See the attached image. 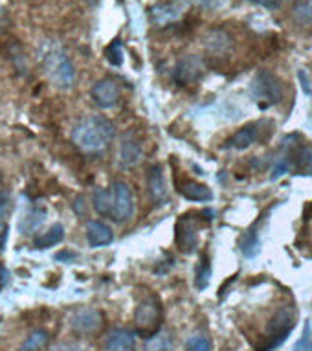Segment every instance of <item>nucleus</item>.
<instances>
[{"mask_svg": "<svg viewBox=\"0 0 312 351\" xmlns=\"http://www.w3.org/2000/svg\"><path fill=\"white\" fill-rule=\"evenodd\" d=\"M257 138H259V125L250 123V125H244L243 129H239L235 134H231L230 138L224 142V147L226 149L244 151L248 149L252 144H255Z\"/></svg>", "mask_w": 312, "mask_h": 351, "instance_id": "13", "label": "nucleus"}, {"mask_svg": "<svg viewBox=\"0 0 312 351\" xmlns=\"http://www.w3.org/2000/svg\"><path fill=\"white\" fill-rule=\"evenodd\" d=\"M90 96H92L94 105H98L99 109H112L120 101L122 90H120L118 81L112 77H105L94 83Z\"/></svg>", "mask_w": 312, "mask_h": 351, "instance_id": "8", "label": "nucleus"}, {"mask_svg": "<svg viewBox=\"0 0 312 351\" xmlns=\"http://www.w3.org/2000/svg\"><path fill=\"white\" fill-rule=\"evenodd\" d=\"M13 210V199L10 195V191L2 190L0 191V226L6 228V223Z\"/></svg>", "mask_w": 312, "mask_h": 351, "instance_id": "28", "label": "nucleus"}, {"mask_svg": "<svg viewBox=\"0 0 312 351\" xmlns=\"http://www.w3.org/2000/svg\"><path fill=\"white\" fill-rule=\"evenodd\" d=\"M248 2L255 4V6L266 8V10H276V8L281 6L278 0H248Z\"/></svg>", "mask_w": 312, "mask_h": 351, "instance_id": "35", "label": "nucleus"}, {"mask_svg": "<svg viewBox=\"0 0 312 351\" xmlns=\"http://www.w3.org/2000/svg\"><path fill=\"white\" fill-rule=\"evenodd\" d=\"M41 63L44 74L55 88L70 90L75 83V66L63 48L55 43H48L41 52Z\"/></svg>", "mask_w": 312, "mask_h": 351, "instance_id": "3", "label": "nucleus"}, {"mask_svg": "<svg viewBox=\"0 0 312 351\" xmlns=\"http://www.w3.org/2000/svg\"><path fill=\"white\" fill-rule=\"evenodd\" d=\"M278 2L279 4H283V2H287V0H278Z\"/></svg>", "mask_w": 312, "mask_h": 351, "instance_id": "38", "label": "nucleus"}, {"mask_svg": "<svg viewBox=\"0 0 312 351\" xmlns=\"http://www.w3.org/2000/svg\"><path fill=\"white\" fill-rule=\"evenodd\" d=\"M118 160H120V166L123 169L136 166L142 160V145H140L138 140L134 138V134H125L123 136L120 151H118Z\"/></svg>", "mask_w": 312, "mask_h": 351, "instance_id": "12", "label": "nucleus"}, {"mask_svg": "<svg viewBox=\"0 0 312 351\" xmlns=\"http://www.w3.org/2000/svg\"><path fill=\"white\" fill-rule=\"evenodd\" d=\"M116 136L114 123L105 116H87L72 129L74 144L88 155L101 153L112 144Z\"/></svg>", "mask_w": 312, "mask_h": 351, "instance_id": "2", "label": "nucleus"}, {"mask_svg": "<svg viewBox=\"0 0 312 351\" xmlns=\"http://www.w3.org/2000/svg\"><path fill=\"white\" fill-rule=\"evenodd\" d=\"M44 219H47V210H44V208L35 206L24 215L18 228H21L23 234H31V232L37 230V228L44 223Z\"/></svg>", "mask_w": 312, "mask_h": 351, "instance_id": "19", "label": "nucleus"}, {"mask_svg": "<svg viewBox=\"0 0 312 351\" xmlns=\"http://www.w3.org/2000/svg\"><path fill=\"white\" fill-rule=\"evenodd\" d=\"M94 210L114 223H125L133 217L134 197L127 182L116 180L107 190H96L92 195Z\"/></svg>", "mask_w": 312, "mask_h": 351, "instance_id": "1", "label": "nucleus"}, {"mask_svg": "<svg viewBox=\"0 0 312 351\" xmlns=\"http://www.w3.org/2000/svg\"><path fill=\"white\" fill-rule=\"evenodd\" d=\"M147 188H149L151 201L155 204H162L168 199V186H166V179H164V167L155 164L149 167L147 171Z\"/></svg>", "mask_w": 312, "mask_h": 351, "instance_id": "11", "label": "nucleus"}, {"mask_svg": "<svg viewBox=\"0 0 312 351\" xmlns=\"http://www.w3.org/2000/svg\"><path fill=\"white\" fill-rule=\"evenodd\" d=\"M101 324H103V315L92 307H85V309L75 311L72 315V320H70V326L77 333H94L101 328Z\"/></svg>", "mask_w": 312, "mask_h": 351, "instance_id": "10", "label": "nucleus"}, {"mask_svg": "<svg viewBox=\"0 0 312 351\" xmlns=\"http://www.w3.org/2000/svg\"><path fill=\"white\" fill-rule=\"evenodd\" d=\"M206 48L213 50V52H226L228 48L231 47V39L230 35L222 32V29H213L206 35Z\"/></svg>", "mask_w": 312, "mask_h": 351, "instance_id": "21", "label": "nucleus"}, {"mask_svg": "<svg viewBox=\"0 0 312 351\" xmlns=\"http://www.w3.org/2000/svg\"><path fill=\"white\" fill-rule=\"evenodd\" d=\"M180 195L191 202H208L213 199V193L206 184H200L197 180H180L177 182Z\"/></svg>", "mask_w": 312, "mask_h": 351, "instance_id": "15", "label": "nucleus"}, {"mask_svg": "<svg viewBox=\"0 0 312 351\" xmlns=\"http://www.w3.org/2000/svg\"><path fill=\"white\" fill-rule=\"evenodd\" d=\"M74 258H75L74 252H59L57 256H55V259H59V261H61V259H74Z\"/></svg>", "mask_w": 312, "mask_h": 351, "instance_id": "36", "label": "nucleus"}, {"mask_svg": "<svg viewBox=\"0 0 312 351\" xmlns=\"http://www.w3.org/2000/svg\"><path fill=\"white\" fill-rule=\"evenodd\" d=\"M185 351H211V340L206 335H193L187 340Z\"/></svg>", "mask_w": 312, "mask_h": 351, "instance_id": "29", "label": "nucleus"}, {"mask_svg": "<svg viewBox=\"0 0 312 351\" xmlns=\"http://www.w3.org/2000/svg\"><path fill=\"white\" fill-rule=\"evenodd\" d=\"M64 239V228L63 225H53L52 228H48L44 234L35 239V248H39V250H47V248H52L55 245Z\"/></svg>", "mask_w": 312, "mask_h": 351, "instance_id": "18", "label": "nucleus"}, {"mask_svg": "<svg viewBox=\"0 0 312 351\" xmlns=\"http://www.w3.org/2000/svg\"><path fill=\"white\" fill-rule=\"evenodd\" d=\"M296 324V313L292 307H283L279 309L272 320L268 322L266 328V342L257 348V351H272L276 350L278 346H281L287 340Z\"/></svg>", "mask_w": 312, "mask_h": 351, "instance_id": "5", "label": "nucleus"}, {"mask_svg": "<svg viewBox=\"0 0 312 351\" xmlns=\"http://www.w3.org/2000/svg\"><path fill=\"white\" fill-rule=\"evenodd\" d=\"M87 241L92 248L107 247V245L114 241L112 228L101 223V221H90L87 225Z\"/></svg>", "mask_w": 312, "mask_h": 351, "instance_id": "16", "label": "nucleus"}, {"mask_svg": "<svg viewBox=\"0 0 312 351\" xmlns=\"http://www.w3.org/2000/svg\"><path fill=\"white\" fill-rule=\"evenodd\" d=\"M162 304L155 294L145 296L134 311V324H136V335L142 337H153L160 331L162 326Z\"/></svg>", "mask_w": 312, "mask_h": 351, "instance_id": "4", "label": "nucleus"}, {"mask_svg": "<svg viewBox=\"0 0 312 351\" xmlns=\"http://www.w3.org/2000/svg\"><path fill=\"white\" fill-rule=\"evenodd\" d=\"M198 225L197 213H187L177 221V247L184 254L193 252L198 245Z\"/></svg>", "mask_w": 312, "mask_h": 351, "instance_id": "7", "label": "nucleus"}, {"mask_svg": "<svg viewBox=\"0 0 312 351\" xmlns=\"http://www.w3.org/2000/svg\"><path fill=\"white\" fill-rule=\"evenodd\" d=\"M292 17L296 23L303 24V26H311L312 24V0H298L294 10H292Z\"/></svg>", "mask_w": 312, "mask_h": 351, "instance_id": "25", "label": "nucleus"}, {"mask_svg": "<svg viewBox=\"0 0 312 351\" xmlns=\"http://www.w3.org/2000/svg\"><path fill=\"white\" fill-rule=\"evenodd\" d=\"M239 247H241V252H243V256L246 259L257 258L261 252V247H263V245H261L259 234L255 230L246 232L243 236V239H241V245H239Z\"/></svg>", "mask_w": 312, "mask_h": 351, "instance_id": "20", "label": "nucleus"}, {"mask_svg": "<svg viewBox=\"0 0 312 351\" xmlns=\"http://www.w3.org/2000/svg\"><path fill=\"white\" fill-rule=\"evenodd\" d=\"M48 340H50V333L48 331H44V329H35L34 333H29V337L23 344L21 351H39L48 344Z\"/></svg>", "mask_w": 312, "mask_h": 351, "instance_id": "24", "label": "nucleus"}, {"mask_svg": "<svg viewBox=\"0 0 312 351\" xmlns=\"http://www.w3.org/2000/svg\"><path fill=\"white\" fill-rule=\"evenodd\" d=\"M144 351H173V339L168 331H158L147 339Z\"/></svg>", "mask_w": 312, "mask_h": 351, "instance_id": "22", "label": "nucleus"}, {"mask_svg": "<svg viewBox=\"0 0 312 351\" xmlns=\"http://www.w3.org/2000/svg\"><path fill=\"white\" fill-rule=\"evenodd\" d=\"M88 2H90V4H96V2H98V0H88Z\"/></svg>", "mask_w": 312, "mask_h": 351, "instance_id": "37", "label": "nucleus"}, {"mask_svg": "<svg viewBox=\"0 0 312 351\" xmlns=\"http://www.w3.org/2000/svg\"><path fill=\"white\" fill-rule=\"evenodd\" d=\"M52 351H83L81 346L74 344V342H59L52 348Z\"/></svg>", "mask_w": 312, "mask_h": 351, "instance_id": "34", "label": "nucleus"}, {"mask_svg": "<svg viewBox=\"0 0 312 351\" xmlns=\"http://www.w3.org/2000/svg\"><path fill=\"white\" fill-rule=\"evenodd\" d=\"M10 282H12V274L6 269V265L0 263V291H4L10 285Z\"/></svg>", "mask_w": 312, "mask_h": 351, "instance_id": "33", "label": "nucleus"}, {"mask_svg": "<svg viewBox=\"0 0 312 351\" xmlns=\"http://www.w3.org/2000/svg\"><path fill=\"white\" fill-rule=\"evenodd\" d=\"M298 164H300V171L312 177V149H301L296 153Z\"/></svg>", "mask_w": 312, "mask_h": 351, "instance_id": "31", "label": "nucleus"}, {"mask_svg": "<svg viewBox=\"0 0 312 351\" xmlns=\"http://www.w3.org/2000/svg\"><path fill=\"white\" fill-rule=\"evenodd\" d=\"M250 94L254 96L259 104L270 107L281 101L283 98V85L276 75L268 70H259L250 83Z\"/></svg>", "mask_w": 312, "mask_h": 351, "instance_id": "6", "label": "nucleus"}, {"mask_svg": "<svg viewBox=\"0 0 312 351\" xmlns=\"http://www.w3.org/2000/svg\"><path fill=\"white\" fill-rule=\"evenodd\" d=\"M105 58L112 66H122L123 64V43L122 39H114L109 47L105 48Z\"/></svg>", "mask_w": 312, "mask_h": 351, "instance_id": "26", "label": "nucleus"}, {"mask_svg": "<svg viewBox=\"0 0 312 351\" xmlns=\"http://www.w3.org/2000/svg\"><path fill=\"white\" fill-rule=\"evenodd\" d=\"M290 169H292V156H290L289 153H285V155L279 156L278 160H276V164H274V167H272L270 180H278L279 177L287 175Z\"/></svg>", "mask_w": 312, "mask_h": 351, "instance_id": "27", "label": "nucleus"}, {"mask_svg": "<svg viewBox=\"0 0 312 351\" xmlns=\"http://www.w3.org/2000/svg\"><path fill=\"white\" fill-rule=\"evenodd\" d=\"M298 80H300L303 93H305L307 96H312V81L311 77L307 75L305 70H300V72H298Z\"/></svg>", "mask_w": 312, "mask_h": 351, "instance_id": "32", "label": "nucleus"}, {"mask_svg": "<svg viewBox=\"0 0 312 351\" xmlns=\"http://www.w3.org/2000/svg\"><path fill=\"white\" fill-rule=\"evenodd\" d=\"M203 61L197 56H184L174 66L173 80L177 85L190 86L203 77Z\"/></svg>", "mask_w": 312, "mask_h": 351, "instance_id": "9", "label": "nucleus"}, {"mask_svg": "<svg viewBox=\"0 0 312 351\" xmlns=\"http://www.w3.org/2000/svg\"><path fill=\"white\" fill-rule=\"evenodd\" d=\"M105 351H136V333L129 329H112L105 340Z\"/></svg>", "mask_w": 312, "mask_h": 351, "instance_id": "14", "label": "nucleus"}, {"mask_svg": "<svg viewBox=\"0 0 312 351\" xmlns=\"http://www.w3.org/2000/svg\"><path fill=\"white\" fill-rule=\"evenodd\" d=\"M209 278H211V263H209L208 256L203 254L197 265V271H195V285H197L198 291H204L208 287Z\"/></svg>", "mask_w": 312, "mask_h": 351, "instance_id": "23", "label": "nucleus"}, {"mask_svg": "<svg viewBox=\"0 0 312 351\" xmlns=\"http://www.w3.org/2000/svg\"><path fill=\"white\" fill-rule=\"evenodd\" d=\"M151 19L155 21L158 26H166V24H171L174 21H179L180 13H182V6L180 4H156L149 10Z\"/></svg>", "mask_w": 312, "mask_h": 351, "instance_id": "17", "label": "nucleus"}, {"mask_svg": "<svg viewBox=\"0 0 312 351\" xmlns=\"http://www.w3.org/2000/svg\"><path fill=\"white\" fill-rule=\"evenodd\" d=\"M294 351H312V331H311V320H307L303 333L294 344Z\"/></svg>", "mask_w": 312, "mask_h": 351, "instance_id": "30", "label": "nucleus"}]
</instances>
